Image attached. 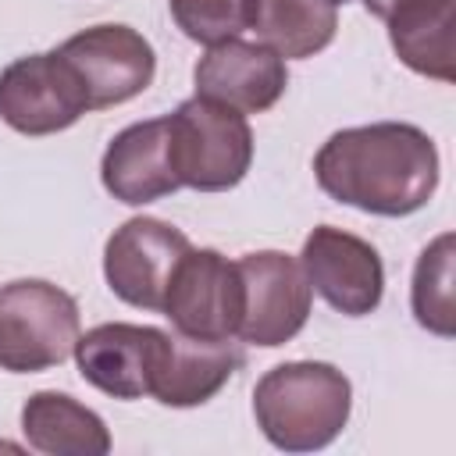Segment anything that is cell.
Wrapping results in <instances>:
<instances>
[{"mask_svg":"<svg viewBox=\"0 0 456 456\" xmlns=\"http://www.w3.org/2000/svg\"><path fill=\"white\" fill-rule=\"evenodd\" d=\"M192 82L203 100L224 103L239 114H264L285 96L289 68L267 43L224 39L207 46L192 68Z\"/></svg>","mask_w":456,"mask_h":456,"instance_id":"11","label":"cell"},{"mask_svg":"<svg viewBox=\"0 0 456 456\" xmlns=\"http://www.w3.org/2000/svg\"><path fill=\"white\" fill-rule=\"evenodd\" d=\"M242 278V321L239 338L249 346H285L310 317L314 289L296 256L281 249H256L235 260Z\"/></svg>","mask_w":456,"mask_h":456,"instance_id":"6","label":"cell"},{"mask_svg":"<svg viewBox=\"0 0 456 456\" xmlns=\"http://www.w3.org/2000/svg\"><path fill=\"white\" fill-rule=\"evenodd\" d=\"M189 246L185 232L160 217H128L103 246L107 289L135 310H160L167 281Z\"/></svg>","mask_w":456,"mask_h":456,"instance_id":"9","label":"cell"},{"mask_svg":"<svg viewBox=\"0 0 456 456\" xmlns=\"http://www.w3.org/2000/svg\"><path fill=\"white\" fill-rule=\"evenodd\" d=\"M86 110V89L57 50L18 57L0 71V121L21 135L64 132Z\"/></svg>","mask_w":456,"mask_h":456,"instance_id":"8","label":"cell"},{"mask_svg":"<svg viewBox=\"0 0 456 456\" xmlns=\"http://www.w3.org/2000/svg\"><path fill=\"white\" fill-rule=\"evenodd\" d=\"M164 342V328L110 321L96 324L75 342V363L82 381L100 388L110 399H142L150 395V378L157 367V353Z\"/></svg>","mask_w":456,"mask_h":456,"instance_id":"12","label":"cell"},{"mask_svg":"<svg viewBox=\"0 0 456 456\" xmlns=\"http://www.w3.org/2000/svg\"><path fill=\"white\" fill-rule=\"evenodd\" d=\"M363 7L385 21L388 43L410 71L435 82L456 78V0H363Z\"/></svg>","mask_w":456,"mask_h":456,"instance_id":"15","label":"cell"},{"mask_svg":"<svg viewBox=\"0 0 456 456\" xmlns=\"http://www.w3.org/2000/svg\"><path fill=\"white\" fill-rule=\"evenodd\" d=\"M338 28V11L328 0H256L253 28L285 61L321 53Z\"/></svg>","mask_w":456,"mask_h":456,"instance_id":"17","label":"cell"},{"mask_svg":"<svg viewBox=\"0 0 456 456\" xmlns=\"http://www.w3.org/2000/svg\"><path fill=\"white\" fill-rule=\"evenodd\" d=\"M100 182L118 203L128 207H146L178 192L182 185L175 178L167 150V114L121 128L103 150Z\"/></svg>","mask_w":456,"mask_h":456,"instance_id":"14","label":"cell"},{"mask_svg":"<svg viewBox=\"0 0 456 456\" xmlns=\"http://www.w3.org/2000/svg\"><path fill=\"white\" fill-rule=\"evenodd\" d=\"M239 367L242 349L235 338H192L182 331H164L150 395L171 410L203 406L232 381Z\"/></svg>","mask_w":456,"mask_h":456,"instance_id":"13","label":"cell"},{"mask_svg":"<svg viewBox=\"0 0 456 456\" xmlns=\"http://www.w3.org/2000/svg\"><path fill=\"white\" fill-rule=\"evenodd\" d=\"M438 146L410 121H374L328 135L314 157L324 196L378 217H406L438 189Z\"/></svg>","mask_w":456,"mask_h":456,"instance_id":"1","label":"cell"},{"mask_svg":"<svg viewBox=\"0 0 456 456\" xmlns=\"http://www.w3.org/2000/svg\"><path fill=\"white\" fill-rule=\"evenodd\" d=\"M78 303L53 281L18 278L0 285V370L36 374L61 367L78 342Z\"/></svg>","mask_w":456,"mask_h":456,"instance_id":"4","label":"cell"},{"mask_svg":"<svg viewBox=\"0 0 456 456\" xmlns=\"http://www.w3.org/2000/svg\"><path fill=\"white\" fill-rule=\"evenodd\" d=\"M21 435L46 456H107L110 431L96 410L68 392H32L21 406Z\"/></svg>","mask_w":456,"mask_h":456,"instance_id":"16","label":"cell"},{"mask_svg":"<svg viewBox=\"0 0 456 456\" xmlns=\"http://www.w3.org/2000/svg\"><path fill=\"white\" fill-rule=\"evenodd\" d=\"M328 4H335V7H338V4H346V0H328Z\"/></svg>","mask_w":456,"mask_h":456,"instance_id":"20","label":"cell"},{"mask_svg":"<svg viewBox=\"0 0 456 456\" xmlns=\"http://www.w3.org/2000/svg\"><path fill=\"white\" fill-rule=\"evenodd\" d=\"M452 260H456V239H452V232H442L417 256L413 285H410V306H413L417 324L438 338H452V331H456Z\"/></svg>","mask_w":456,"mask_h":456,"instance_id":"18","label":"cell"},{"mask_svg":"<svg viewBox=\"0 0 456 456\" xmlns=\"http://www.w3.org/2000/svg\"><path fill=\"white\" fill-rule=\"evenodd\" d=\"M167 150L178 185L224 192L235 189L253 164V128L246 114L189 96L167 114Z\"/></svg>","mask_w":456,"mask_h":456,"instance_id":"3","label":"cell"},{"mask_svg":"<svg viewBox=\"0 0 456 456\" xmlns=\"http://www.w3.org/2000/svg\"><path fill=\"white\" fill-rule=\"evenodd\" d=\"M57 53L68 61L75 78L86 89L89 110L118 107L135 100L153 86L157 53L153 43L132 25H93L68 36Z\"/></svg>","mask_w":456,"mask_h":456,"instance_id":"5","label":"cell"},{"mask_svg":"<svg viewBox=\"0 0 456 456\" xmlns=\"http://www.w3.org/2000/svg\"><path fill=\"white\" fill-rule=\"evenodd\" d=\"M353 385L324 360H289L271 367L253 388L260 435L281 452H317L349 424Z\"/></svg>","mask_w":456,"mask_h":456,"instance_id":"2","label":"cell"},{"mask_svg":"<svg viewBox=\"0 0 456 456\" xmlns=\"http://www.w3.org/2000/svg\"><path fill=\"white\" fill-rule=\"evenodd\" d=\"M160 314L192 338H239L242 278L239 264L217 249H192L178 260Z\"/></svg>","mask_w":456,"mask_h":456,"instance_id":"7","label":"cell"},{"mask_svg":"<svg viewBox=\"0 0 456 456\" xmlns=\"http://www.w3.org/2000/svg\"><path fill=\"white\" fill-rule=\"evenodd\" d=\"M299 267L310 289L346 317H367L381 306L385 296V264L381 253L335 224H317L299 253Z\"/></svg>","mask_w":456,"mask_h":456,"instance_id":"10","label":"cell"},{"mask_svg":"<svg viewBox=\"0 0 456 456\" xmlns=\"http://www.w3.org/2000/svg\"><path fill=\"white\" fill-rule=\"evenodd\" d=\"M175 25L192 43L214 46L253 28L256 0H167Z\"/></svg>","mask_w":456,"mask_h":456,"instance_id":"19","label":"cell"}]
</instances>
